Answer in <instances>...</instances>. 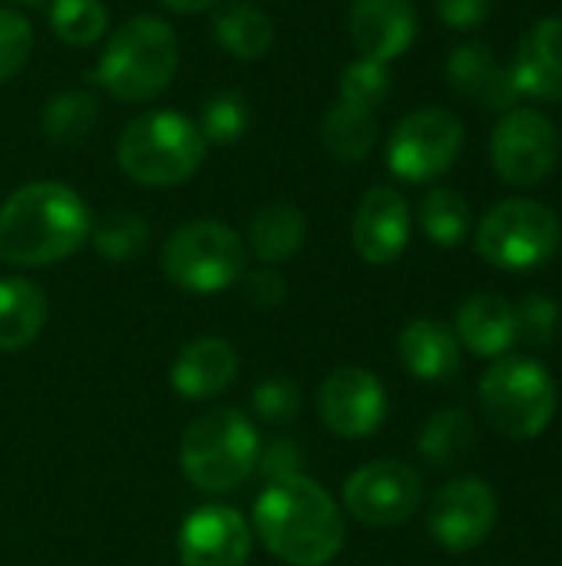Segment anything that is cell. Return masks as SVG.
<instances>
[{
	"instance_id": "obj_1",
	"label": "cell",
	"mask_w": 562,
	"mask_h": 566,
	"mask_svg": "<svg viewBox=\"0 0 562 566\" xmlns=\"http://www.w3.org/2000/svg\"><path fill=\"white\" fill-rule=\"evenodd\" d=\"M255 534L282 564L325 566L344 547V514L325 488L295 474L262 491L255 501Z\"/></svg>"
},
{
	"instance_id": "obj_2",
	"label": "cell",
	"mask_w": 562,
	"mask_h": 566,
	"mask_svg": "<svg viewBox=\"0 0 562 566\" xmlns=\"http://www.w3.org/2000/svg\"><path fill=\"white\" fill-rule=\"evenodd\" d=\"M89 209L63 182H30L0 206V262L40 269L70 259L89 239Z\"/></svg>"
},
{
	"instance_id": "obj_3",
	"label": "cell",
	"mask_w": 562,
	"mask_h": 566,
	"mask_svg": "<svg viewBox=\"0 0 562 566\" xmlns=\"http://www.w3.org/2000/svg\"><path fill=\"white\" fill-rule=\"evenodd\" d=\"M179 70V36L176 30L152 13L129 17L119 23L99 60L96 83L119 103H146L156 99Z\"/></svg>"
},
{
	"instance_id": "obj_4",
	"label": "cell",
	"mask_w": 562,
	"mask_h": 566,
	"mask_svg": "<svg viewBox=\"0 0 562 566\" xmlns=\"http://www.w3.org/2000/svg\"><path fill=\"white\" fill-rule=\"evenodd\" d=\"M262 458V441L248 415L238 408H212L199 415L179 444V464L192 488L205 494H229L242 488Z\"/></svg>"
},
{
	"instance_id": "obj_5",
	"label": "cell",
	"mask_w": 562,
	"mask_h": 566,
	"mask_svg": "<svg viewBox=\"0 0 562 566\" xmlns=\"http://www.w3.org/2000/svg\"><path fill=\"white\" fill-rule=\"evenodd\" d=\"M205 149L209 143L189 116L172 109H149L126 123L116 143V159L132 182L169 189L195 176Z\"/></svg>"
},
{
	"instance_id": "obj_6",
	"label": "cell",
	"mask_w": 562,
	"mask_h": 566,
	"mask_svg": "<svg viewBox=\"0 0 562 566\" xmlns=\"http://www.w3.org/2000/svg\"><path fill=\"white\" fill-rule=\"evenodd\" d=\"M480 408L487 424L510 441L540 438L556 415L553 375L533 358H497L480 381Z\"/></svg>"
},
{
	"instance_id": "obj_7",
	"label": "cell",
	"mask_w": 562,
	"mask_h": 566,
	"mask_svg": "<svg viewBox=\"0 0 562 566\" xmlns=\"http://www.w3.org/2000/svg\"><path fill=\"white\" fill-rule=\"evenodd\" d=\"M248 249L242 235L215 219H195L179 226L162 245V272L172 285L195 295L225 292L242 282Z\"/></svg>"
},
{
	"instance_id": "obj_8",
	"label": "cell",
	"mask_w": 562,
	"mask_h": 566,
	"mask_svg": "<svg viewBox=\"0 0 562 566\" xmlns=\"http://www.w3.org/2000/svg\"><path fill=\"white\" fill-rule=\"evenodd\" d=\"M562 239L560 216L537 199H507L494 206L477 229V252L503 272L540 269L556 255Z\"/></svg>"
},
{
	"instance_id": "obj_9",
	"label": "cell",
	"mask_w": 562,
	"mask_h": 566,
	"mask_svg": "<svg viewBox=\"0 0 562 566\" xmlns=\"http://www.w3.org/2000/svg\"><path fill=\"white\" fill-rule=\"evenodd\" d=\"M464 149V123L441 106L407 113L388 139V166L404 182L441 179Z\"/></svg>"
},
{
	"instance_id": "obj_10",
	"label": "cell",
	"mask_w": 562,
	"mask_h": 566,
	"mask_svg": "<svg viewBox=\"0 0 562 566\" xmlns=\"http://www.w3.org/2000/svg\"><path fill=\"white\" fill-rule=\"evenodd\" d=\"M490 159L507 186L533 189L560 163V133L540 109H507L490 136Z\"/></svg>"
},
{
	"instance_id": "obj_11",
	"label": "cell",
	"mask_w": 562,
	"mask_h": 566,
	"mask_svg": "<svg viewBox=\"0 0 562 566\" xmlns=\"http://www.w3.org/2000/svg\"><path fill=\"white\" fill-rule=\"evenodd\" d=\"M424 501L421 474L404 461H374L344 481V507L364 527L407 524Z\"/></svg>"
},
{
	"instance_id": "obj_12",
	"label": "cell",
	"mask_w": 562,
	"mask_h": 566,
	"mask_svg": "<svg viewBox=\"0 0 562 566\" xmlns=\"http://www.w3.org/2000/svg\"><path fill=\"white\" fill-rule=\"evenodd\" d=\"M497 494L480 478H457L437 491L427 511V531L450 554L477 551L497 527Z\"/></svg>"
},
{
	"instance_id": "obj_13",
	"label": "cell",
	"mask_w": 562,
	"mask_h": 566,
	"mask_svg": "<svg viewBox=\"0 0 562 566\" xmlns=\"http://www.w3.org/2000/svg\"><path fill=\"white\" fill-rule=\"evenodd\" d=\"M318 415L344 441L371 438L388 418V391L368 368H338L321 381Z\"/></svg>"
},
{
	"instance_id": "obj_14",
	"label": "cell",
	"mask_w": 562,
	"mask_h": 566,
	"mask_svg": "<svg viewBox=\"0 0 562 566\" xmlns=\"http://www.w3.org/2000/svg\"><path fill=\"white\" fill-rule=\"evenodd\" d=\"M252 554V531L235 507L209 504L192 511L179 531L182 566H245Z\"/></svg>"
},
{
	"instance_id": "obj_15",
	"label": "cell",
	"mask_w": 562,
	"mask_h": 566,
	"mask_svg": "<svg viewBox=\"0 0 562 566\" xmlns=\"http://www.w3.org/2000/svg\"><path fill=\"white\" fill-rule=\"evenodd\" d=\"M411 239V206L394 186H374L364 192L354 222L351 242L368 265H391L404 255Z\"/></svg>"
},
{
	"instance_id": "obj_16",
	"label": "cell",
	"mask_w": 562,
	"mask_h": 566,
	"mask_svg": "<svg viewBox=\"0 0 562 566\" xmlns=\"http://www.w3.org/2000/svg\"><path fill=\"white\" fill-rule=\"evenodd\" d=\"M348 30L361 56L391 63L417 36V10L414 0H351Z\"/></svg>"
},
{
	"instance_id": "obj_17",
	"label": "cell",
	"mask_w": 562,
	"mask_h": 566,
	"mask_svg": "<svg viewBox=\"0 0 562 566\" xmlns=\"http://www.w3.org/2000/svg\"><path fill=\"white\" fill-rule=\"evenodd\" d=\"M513 83L517 93H527L533 99H562V17L537 20L513 56Z\"/></svg>"
},
{
	"instance_id": "obj_18",
	"label": "cell",
	"mask_w": 562,
	"mask_h": 566,
	"mask_svg": "<svg viewBox=\"0 0 562 566\" xmlns=\"http://www.w3.org/2000/svg\"><path fill=\"white\" fill-rule=\"evenodd\" d=\"M447 80L464 99L477 103L480 109L507 113V109H513V103L520 96L510 66H503L484 43L457 46L447 60Z\"/></svg>"
},
{
	"instance_id": "obj_19",
	"label": "cell",
	"mask_w": 562,
	"mask_h": 566,
	"mask_svg": "<svg viewBox=\"0 0 562 566\" xmlns=\"http://www.w3.org/2000/svg\"><path fill=\"white\" fill-rule=\"evenodd\" d=\"M238 375V355L225 338L189 342L172 365V388L189 401L222 395Z\"/></svg>"
},
{
	"instance_id": "obj_20",
	"label": "cell",
	"mask_w": 562,
	"mask_h": 566,
	"mask_svg": "<svg viewBox=\"0 0 562 566\" xmlns=\"http://www.w3.org/2000/svg\"><path fill=\"white\" fill-rule=\"evenodd\" d=\"M397 355L407 375L427 385L447 381L460 371V338L437 318H414L397 338Z\"/></svg>"
},
{
	"instance_id": "obj_21",
	"label": "cell",
	"mask_w": 562,
	"mask_h": 566,
	"mask_svg": "<svg viewBox=\"0 0 562 566\" xmlns=\"http://www.w3.org/2000/svg\"><path fill=\"white\" fill-rule=\"evenodd\" d=\"M457 338L480 358H503L517 342V312L503 295L480 292L457 312Z\"/></svg>"
},
{
	"instance_id": "obj_22",
	"label": "cell",
	"mask_w": 562,
	"mask_h": 566,
	"mask_svg": "<svg viewBox=\"0 0 562 566\" xmlns=\"http://www.w3.org/2000/svg\"><path fill=\"white\" fill-rule=\"evenodd\" d=\"M50 305L30 279H0V355L23 352L46 325Z\"/></svg>"
},
{
	"instance_id": "obj_23",
	"label": "cell",
	"mask_w": 562,
	"mask_h": 566,
	"mask_svg": "<svg viewBox=\"0 0 562 566\" xmlns=\"http://www.w3.org/2000/svg\"><path fill=\"white\" fill-rule=\"evenodd\" d=\"M305 235H308V222L301 209H295L291 202H268L248 222V249L265 265L295 259L305 245Z\"/></svg>"
},
{
	"instance_id": "obj_24",
	"label": "cell",
	"mask_w": 562,
	"mask_h": 566,
	"mask_svg": "<svg viewBox=\"0 0 562 566\" xmlns=\"http://www.w3.org/2000/svg\"><path fill=\"white\" fill-rule=\"evenodd\" d=\"M321 143L338 163H361L378 143V116L354 103H331L321 119Z\"/></svg>"
},
{
	"instance_id": "obj_25",
	"label": "cell",
	"mask_w": 562,
	"mask_h": 566,
	"mask_svg": "<svg viewBox=\"0 0 562 566\" xmlns=\"http://www.w3.org/2000/svg\"><path fill=\"white\" fill-rule=\"evenodd\" d=\"M215 40L225 53L238 60H258L272 50L275 27L255 3H225L215 13Z\"/></svg>"
},
{
	"instance_id": "obj_26",
	"label": "cell",
	"mask_w": 562,
	"mask_h": 566,
	"mask_svg": "<svg viewBox=\"0 0 562 566\" xmlns=\"http://www.w3.org/2000/svg\"><path fill=\"white\" fill-rule=\"evenodd\" d=\"M96 119H99V106H96V96L89 90H63V93L46 99L40 126H43V136L50 143L76 146V143L93 136Z\"/></svg>"
},
{
	"instance_id": "obj_27",
	"label": "cell",
	"mask_w": 562,
	"mask_h": 566,
	"mask_svg": "<svg viewBox=\"0 0 562 566\" xmlns=\"http://www.w3.org/2000/svg\"><path fill=\"white\" fill-rule=\"evenodd\" d=\"M474 438H477L474 418H470L464 408H444V411H437V415L421 428L417 451H421L431 464L447 468V464L460 461V458L474 448Z\"/></svg>"
},
{
	"instance_id": "obj_28",
	"label": "cell",
	"mask_w": 562,
	"mask_h": 566,
	"mask_svg": "<svg viewBox=\"0 0 562 566\" xmlns=\"http://www.w3.org/2000/svg\"><path fill=\"white\" fill-rule=\"evenodd\" d=\"M421 229L424 235L441 245V249H454L467 239L470 232V202L447 186H437L424 196L421 202Z\"/></svg>"
},
{
	"instance_id": "obj_29",
	"label": "cell",
	"mask_w": 562,
	"mask_h": 566,
	"mask_svg": "<svg viewBox=\"0 0 562 566\" xmlns=\"http://www.w3.org/2000/svg\"><path fill=\"white\" fill-rule=\"evenodd\" d=\"M50 30L66 46H93L109 30V10L103 0H53Z\"/></svg>"
},
{
	"instance_id": "obj_30",
	"label": "cell",
	"mask_w": 562,
	"mask_h": 566,
	"mask_svg": "<svg viewBox=\"0 0 562 566\" xmlns=\"http://www.w3.org/2000/svg\"><path fill=\"white\" fill-rule=\"evenodd\" d=\"M89 239H93V245H96V252L103 259H109V262H129V259H136V255L146 252V245H149V226L136 212L113 209L96 226H89Z\"/></svg>"
},
{
	"instance_id": "obj_31",
	"label": "cell",
	"mask_w": 562,
	"mask_h": 566,
	"mask_svg": "<svg viewBox=\"0 0 562 566\" xmlns=\"http://www.w3.org/2000/svg\"><path fill=\"white\" fill-rule=\"evenodd\" d=\"M391 86H394V80H391L388 63L361 56L351 66H344L341 83H338V99L378 113V106H384V99L391 96Z\"/></svg>"
},
{
	"instance_id": "obj_32",
	"label": "cell",
	"mask_w": 562,
	"mask_h": 566,
	"mask_svg": "<svg viewBox=\"0 0 562 566\" xmlns=\"http://www.w3.org/2000/svg\"><path fill=\"white\" fill-rule=\"evenodd\" d=\"M195 126L205 143H235L248 129V106L238 93H215L205 99Z\"/></svg>"
},
{
	"instance_id": "obj_33",
	"label": "cell",
	"mask_w": 562,
	"mask_h": 566,
	"mask_svg": "<svg viewBox=\"0 0 562 566\" xmlns=\"http://www.w3.org/2000/svg\"><path fill=\"white\" fill-rule=\"evenodd\" d=\"M513 312H517V338H523L530 348L553 345V338L560 332L556 298H550L543 292H530L520 305H513Z\"/></svg>"
},
{
	"instance_id": "obj_34",
	"label": "cell",
	"mask_w": 562,
	"mask_h": 566,
	"mask_svg": "<svg viewBox=\"0 0 562 566\" xmlns=\"http://www.w3.org/2000/svg\"><path fill=\"white\" fill-rule=\"evenodd\" d=\"M252 408L262 421L268 424H288L298 418L301 411V391L291 378L285 375H275V378H265L255 385L252 391Z\"/></svg>"
},
{
	"instance_id": "obj_35",
	"label": "cell",
	"mask_w": 562,
	"mask_h": 566,
	"mask_svg": "<svg viewBox=\"0 0 562 566\" xmlns=\"http://www.w3.org/2000/svg\"><path fill=\"white\" fill-rule=\"evenodd\" d=\"M30 50H33L30 23L17 10L0 7V83L13 80L26 66Z\"/></svg>"
},
{
	"instance_id": "obj_36",
	"label": "cell",
	"mask_w": 562,
	"mask_h": 566,
	"mask_svg": "<svg viewBox=\"0 0 562 566\" xmlns=\"http://www.w3.org/2000/svg\"><path fill=\"white\" fill-rule=\"evenodd\" d=\"M242 292H245V298H248L252 308L268 312V308H278L285 302L288 285H285L282 272H275L272 265H262V269L242 275Z\"/></svg>"
},
{
	"instance_id": "obj_37",
	"label": "cell",
	"mask_w": 562,
	"mask_h": 566,
	"mask_svg": "<svg viewBox=\"0 0 562 566\" xmlns=\"http://www.w3.org/2000/svg\"><path fill=\"white\" fill-rule=\"evenodd\" d=\"M494 0H437V13L454 30H477L490 17Z\"/></svg>"
},
{
	"instance_id": "obj_38",
	"label": "cell",
	"mask_w": 562,
	"mask_h": 566,
	"mask_svg": "<svg viewBox=\"0 0 562 566\" xmlns=\"http://www.w3.org/2000/svg\"><path fill=\"white\" fill-rule=\"evenodd\" d=\"M298 464H301V448H295V444H288V441H278V444H272V448L258 458V468H255V471H262V474L268 478V484H272V481L295 478V474H298Z\"/></svg>"
},
{
	"instance_id": "obj_39",
	"label": "cell",
	"mask_w": 562,
	"mask_h": 566,
	"mask_svg": "<svg viewBox=\"0 0 562 566\" xmlns=\"http://www.w3.org/2000/svg\"><path fill=\"white\" fill-rule=\"evenodd\" d=\"M159 3L169 7V10H176V13H202V10L215 7L219 0H159Z\"/></svg>"
},
{
	"instance_id": "obj_40",
	"label": "cell",
	"mask_w": 562,
	"mask_h": 566,
	"mask_svg": "<svg viewBox=\"0 0 562 566\" xmlns=\"http://www.w3.org/2000/svg\"><path fill=\"white\" fill-rule=\"evenodd\" d=\"M13 3H30L33 7V3H43V0H13Z\"/></svg>"
}]
</instances>
